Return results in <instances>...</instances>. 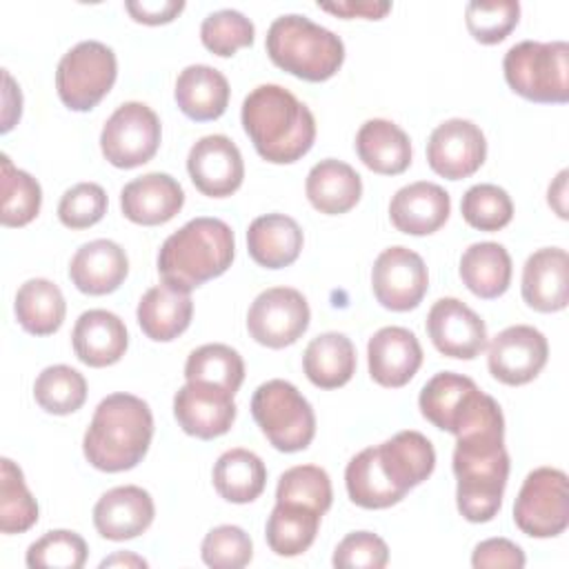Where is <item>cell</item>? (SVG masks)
Returning a JSON list of instances; mask_svg holds the SVG:
<instances>
[{
  "instance_id": "74e56055",
  "label": "cell",
  "mask_w": 569,
  "mask_h": 569,
  "mask_svg": "<svg viewBox=\"0 0 569 569\" xmlns=\"http://www.w3.org/2000/svg\"><path fill=\"white\" fill-rule=\"evenodd\" d=\"M184 378L187 382H207L236 396L244 380V362L242 356L229 345H202L189 353Z\"/></svg>"
},
{
  "instance_id": "8d00e7d4",
  "label": "cell",
  "mask_w": 569,
  "mask_h": 569,
  "mask_svg": "<svg viewBox=\"0 0 569 569\" xmlns=\"http://www.w3.org/2000/svg\"><path fill=\"white\" fill-rule=\"evenodd\" d=\"M320 513L291 502H276L273 511L267 518V545L276 556L293 558L305 553L318 533Z\"/></svg>"
},
{
  "instance_id": "7c38bea8",
  "label": "cell",
  "mask_w": 569,
  "mask_h": 569,
  "mask_svg": "<svg viewBox=\"0 0 569 569\" xmlns=\"http://www.w3.org/2000/svg\"><path fill=\"white\" fill-rule=\"evenodd\" d=\"M311 311L305 296L291 287H271L256 296L247 311L249 336L269 349L293 345L309 327Z\"/></svg>"
},
{
  "instance_id": "52a82bcc",
  "label": "cell",
  "mask_w": 569,
  "mask_h": 569,
  "mask_svg": "<svg viewBox=\"0 0 569 569\" xmlns=\"http://www.w3.org/2000/svg\"><path fill=\"white\" fill-rule=\"evenodd\" d=\"M418 407L433 427L460 436L482 422L502 416L500 405L478 385L456 371L436 373L420 391Z\"/></svg>"
},
{
  "instance_id": "2e32d148",
  "label": "cell",
  "mask_w": 569,
  "mask_h": 569,
  "mask_svg": "<svg viewBox=\"0 0 569 569\" xmlns=\"http://www.w3.org/2000/svg\"><path fill=\"white\" fill-rule=\"evenodd\" d=\"M427 333L433 347L458 360H473L487 349V325L458 298H440L427 313Z\"/></svg>"
},
{
  "instance_id": "e0dca14e",
  "label": "cell",
  "mask_w": 569,
  "mask_h": 569,
  "mask_svg": "<svg viewBox=\"0 0 569 569\" xmlns=\"http://www.w3.org/2000/svg\"><path fill=\"white\" fill-rule=\"evenodd\" d=\"M187 171L200 193L209 198H227L240 189L244 162L231 138L211 133L193 142L189 149Z\"/></svg>"
},
{
  "instance_id": "816d5d0a",
  "label": "cell",
  "mask_w": 569,
  "mask_h": 569,
  "mask_svg": "<svg viewBox=\"0 0 569 569\" xmlns=\"http://www.w3.org/2000/svg\"><path fill=\"white\" fill-rule=\"evenodd\" d=\"M124 9L136 22L142 24H167L184 9L182 0H142V2H124Z\"/></svg>"
},
{
  "instance_id": "7a4b0ae2",
  "label": "cell",
  "mask_w": 569,
  "mask_h": 569,
  "mask_svg": "<svg viewBox=\"0 0 569 569\" xmlns=\"http://www.w3.org/2000/svg\"><path fill=\"white\" fill-rule=\"evenodd\" d=\"M242 127L260 158L273 164L300 160L316 140V118L280 84H258L242 102Z\"/></svg>"
},
{
  "instance_id": "bcb514c9",
  "label": "cell",
  "mask_w": 569,
  "mask_h": 569,
  "mask_svg": "<svg viewBox=\"0 0 569 569\" xmlns=\"http://www.w3.org/2000/svg\"><path fill=\"white\" fill-rule=\"evenodd\" d=\"M253 36H256L253 22L236 9L213 11L200 24L202 44L220 58H229L238 49L251 47Z\"/></svg>"
},
{
  "instance_id": "f546056e",
  "label": "cell",
  "mask_w": 569,
  "mask_h": 569,
  "mask_svg": "<svg viewBox=\"0 0 569 569\" xmlns=\"http://www.w3.org/2000/svg\"><path fill=\"white\" fill-rule=\"evenodd\" d=\"M229 93L227 78L209 64L184 67L173 89L180 111L196 122L220 118L227 111Z\"/></svg>"
},
{
  "instance_id": "f6af8a7d",
  "label": "cell",
  "mask_w": 569,
  "mask_h": 569,
  "mask_svg": "<svg viewBox=\"0 0 569 569\" xmlns=\"http://www.w3.org/2000/svg\"><path fill=\"white\" fill-rule=\"evenodd\" d=\"M87 542L80 533L69 529L47 531L29 545L27 567L31 569H80L87 562Z\"/></svg>"
},
{
  "instance_id": "8992f818",
  "label": "cell",
  "mask_w": 569,
  "mask_h": 569,
  "mask_svg": "<svg viewBox=\"0 0 569 569\" xmlns=\"http://www.w3.org/2000/svg\"><path fill=\"white\" fill-rule=\"evenodd\" d=\"M505 80L525 100L556 102L569 100V44L565 40L513 44L502 60Z\"/></svg>"
},
{
  "instance_id": "f1b7e54d",
  "label": "cell",
  "mask_w": 569,
  "mask_h": 569,
  "mask_svg": "<svg viewBox=\"0 0 569 569\" xmlns=\"http://www.w3.org/2000/svg\"><path fill=\"white\" fill-rule=\"evenodd\" d=\"M193 302L189 291L176 289L167 282L151 287L138 302L136 318L142 333L156 342L178 338L191 322Z\"/></svg>"
},
{
  "instance_id": "836d02e7",
  "label": "cell",
  "mask_w": 569,
  "mask_h": 569,
  "mask_svg": "<svg viewBox=\"0 0 569 569\" xmlns=\"http://www.w3.org/2000/svg\"><path fill=\"white\" fill-rule=\"evenodd\" d=\"M20 327L31 336H51L62 327L67 302L60 287L47 278H31L20 284L13 302Z\"/></svg>"
},
{
  "instance_id": "d6a6232c",
  "label": "cell",
  "mask_w": 569,
  "mask_h": 569,
  "mask_svg": "<svg viewBox=\"0 0 569 569\" xmlns=\"http://www.w3.org/2000/svg\"><path fill=\"white\" fill-rule=\"evenodd\" d=\"M465 287L485 300L502 296L511 284V256L500 242H473L460 256Z\"/></svg>"
},
{
  "instance_id": "4fadbf2b",
  "label": "cell",
  "mask_w": 569,
  "mask_h": 569,
  "mask_svg": "<svg viewBox=\"0 0 569 569\" xmlns=\"http://www.w3.org/2000/svg\"><path fill=\"white\" fill-rule=\"evenodd\" d=\"M371 289L385 309H416L429 289L427 264L416 251L407 247H389L376 258L371 267Z\"/></svg>"
},
{
  "instance_id": "8fae6325",
  "label": "cell",
  "mask_w": 569,
  "mask_h": 569,
  "mask_svg": "<svg viewBox=\"0 0 569 569\" xmlns=\"http://www.w3.org/2000/svg\"><path fill=\"white\" fill-rule=\"evenodd\" d=\"M162 138L160 118L144 102L120 104L100 131V149L107 162L118 169H133L149 162Z\"/></svg>"
},
{
  "instance_id": "3957f363",
  "label": "cell",
  "mask_w": 569,
  "mask_h": 569,
  "mask_svg": "<svg viewBox=\"0 0 569 569\" xmlns=\"http://www.w3.org/2000/svg\"><path fill=\"white\" fill-rule=\"evenodd\" d=\"M151 438L149 405L133 393H111L93 411L82 438V453L91 467L118 473L133 469L147 456Z\"/></svg>"
},
{
  "instance_id": "277c9868",
  "label": "cell",
  "mask_w": 569,
  "mask_h": 569,
  "mask_svg": "<svg viewBox=\"0 0 569 569\" xmlns=\"http://www.w3.org/2000/svg\"><path fill=\"white\" fill-rule=\"evenodd\" d=\"M236 240L231 227L220 218L200 216L171 233L158 251L162 282L191 291L222 276L233 260Z\"/></svg>"
},
{
  "instance_id": "d4e9b609",
  "label": "cell",
  "mask_w": 569,
  "mask_h": 569,
  "mask_svg": "<svg viewBox=\"0 0 569 569\" xmlns=\"http://www.w3.org/2000/svg\"><path fill=\"white\" fill-rule=\"evenodd\" d=\"M71 342L82 365L100 369L116 365L124 356L129 336L124 322L116 313L107 309H89L76 320Z\"/></svg>"
},
{
  "instance_id": "4dcf8cb0",
  "label": "cell",
  "mask_w": 569,
  "mask_h": 569,
  "mask_svg": "<svg viewBox=\"0 0 569 569\" xmlns=\"http://www.w3.org/2000/svg\"><path fill=\"white\" fill-rule=\"evenodd\" d=\"M356 151L367 169L382 176H398L411 164V140L396 122L385 118L367 120L356 133Z\"/></svg>"
},
{
  "instance_id": "ee69618b",
  "label": "cell",
  "mask_w": 569,
  "mask_h": 569,
  "mask_svg": "<svg viewBox=\"0 0 569 569\" xmlns=\"http://www.w3.org/2000/svg\"><path fill=\"white\" fill-rule=\"evenodd\" d=\"M520 20L516 0H473L465 7V22L480 44L502 42Z\"/></svg>"
},
{
  "instance_id": "ac0fdd59",
  "label": "cell",
  "mask_w": 569,
  "mask_h": 569,
  "mask_svg": "<svg viewBox=\"0 0 569 569\" xmlns=\"http://www.w3.org/2000/svg\"><path fill=\"white\" fill-rule=\"evenodd\" d=\"M173 416L180 429L200 440L227 433L236 420L233 396L207 382H187L173 396Z\"/></svg>"
},
{
  "instance_id": "44dd1931",
  "label": "cell",
  "mask_w": 569,
  "mask_h": 569,
  "mask_svg": "<svg viewBox=\"0 0 569 569\" xmlns=\"http://www.w3.org/2000/svg\"><path fill=\"white\" fill-rule=\"evenodd\" d=\"M184 204V191L169 173H144L120 191V209L127 220L153 227L169 222Z\"/></svg>"
},
{
  "instance_id": "60d3db41",
  "label": "cell",
  "mask_w": 569,
  "mask_h": 569,
  "mask_svg": "<svg viewBox=\"0 0 569 569\" xmlns=\"http://www.w3.org/2000/svg\"><path fill=\"white\" fill-rule=\"evenodd\" d=\"M38 522V502L27 489L22 469L9 460H0V531L24 533Z\"/></svg>"
},
{
  "instance_id": "7dc6e473",
  "label": "cell",
  "mask_w": 569,
  "mask_h": 569,
  "mask_svg": "<svg viewBox=\"0 0 569 569\" xmlns=\"http://www.w3.org/2000/svg\"><path fill=\"white\" fill-rule=\"evenodd\" d=\"M202 562L213 569H240L253 558V542L242 527L220 525L213 527L200 547Z\"/></svg>"
},
{
  "instance_id": "9c48e42d",
  "label": "cell",
  "mask_w": 569,
  "mask_h": 569,
  "mask_svg": "<svg viewBox=\"0 0 569 569\" xmlns=\"http://www.w3.org/2000/svg\"><path fill=\"white\" fill-rule=\"evenodd\" d=\"M116 76L118 60L113 49L98 40H82L58 62V98L71 111H89L111 91Z\"/></svg>"
},
{
  "instance_id": "cb8c5ba5",
  "label": "cell",
  "mask_w": 569,
  "mask_h": 569,
  "mask_svg": "<svg viewBox=\"0 0 569 569\" xmlns=\"http://www.w3.org/2000/svg\"><path fill=\"white\" fill-rule=\"evenodd\" d=\"M129 273V258L124 249L107 238L82 244L71 262L69 278L78 291L87 296H104L116 291Z\"/></svg>"
},
{
  "instance_id": "30bf717a",
  "label": "cell",
  "mask_w": 569,
  "mask_h": 569,
  "mask_svg": "<svg viewBox=\"0 0 569 569\" xmlns=\"http://www.w3.org/2000/svg\"><path fill=\"white\" fill-rule=\"evenodd\" d=\"M516 527L531 538H556L569 525L567 473L538 467L527 473L513 502Z\"/></svg>"
},
{
  "instance_id": "ab89813d",
  "label": "cell",
  "mask_w": 569,
  "mask_h": 569,
  "mask_svg": "<svg viewBox=\"0 0 569 569\" xmlns=\"http://www.w3.org/2000/svg\"><path fill=\"white\" fill-rule=\"evenodd\" d=\"M0 167H2L0 222L4 227H24L40 213V204H42L40 182L31 173L13 167L7 153H2Z\"/></svg>"
},
{
  "instance_id": "11a10c76",
  "label": "cell",
  "mask_w": 569,
  "mask_h": 569,
  "mask_svg": "<svg viewBox=\"0 0 569 569\" xmlns=\"http://www.w3.org/2000/svg\"><path fill=\"white\" fill-rule=\"evenodd\" d=\"M100 567L102 569H107V567H147V560L136 556V553H131V551H118V553L104 558L100 562Z\"/></svg>"
},
{
  "instance_id": "9a60e30c",
  "label": "cell",
  "mask_w": 569,
  "mask_h": 569,
  "mask_svg": "<svg viewBox=\"0 0 569 569\" xmlns=\"http://www.w3.org/2000/svg\"><path fill=\"white\" fill-rule=\"evenodd\" d=\"M487 158V138L478 124L465 118L440 122L427 142L429 167L447 178L462 180L473 176Z\"/></svg>"
},
{
  "instance_id": "83f0119b",
  "label": "cell",
  "mask_w": 569,
  "mask_h": 569,
  "mask_svg": "<svg viewBox=\"0 0 569 569\" xmlns=\"http://www.w3.org/2000/svg\"><path fill=\"white\" fill-rule=\"evenodd\" d=\"M305 191L313 209L327 216H340L358 204L362 196V180L351 164L325 158L309 169Z\"/></svg>"
},
{
  "instance_id": "f5cc1de1",
  "label": "cell",
  "mask_w": 569,
  "mask_h": 569,
  "mask_svg": "<svg viewBox=\"0 0 569 569\" xmlns=\"http://www.w3.org/2000/svg\"><path fill=\"white\" fill-rule=\"evenodd\" d=\"M322 11L342 16V18H367V20H380L385 13L391 11V2H371V0H362V2H353V0H345V2H322L318 4Z\"/></svg>"
},
{
  "instance_id": "db71d44e",
  "label": "cell",
  "mask_w": 569,
  "mask_h": 569,
  "mask_svg": "<svg viewBox=\"0 0 569 569\" xmlns=\"http://www.w3.org/2000/svg\"><path fill=\"white\" fill-rule=\"evenodd\" d=\"M549 207L565 220L567 218V169H562L547 189Z\"/></svg>"
},
{
  "instance_id": "b9f144b4",
  "label": "cell",
  "mask_w": 569,
  "mask_h": 569,
  "mask_svg": "<svg viewBox=\"0 0 569 569\" xmlns=\"http://www.w3.org/2000/svg\"><path fill=\"white\" fill-rule=\"evenodd\" d=\"M333 491L329 473L316 465H296L287 469L276 487V502L302 505L320 516H325L331 507Z\"/></svg>"
},
{
  "instance_id": "d6986e66",
  "label": "cell",
  "mask_w": 569,
  "mask_h": 569,
  "mask_svg": "<svg viewBox=\"0 0 569 569\" xmlns=\"http://www.w3.org/2000/svg\"><path fill=\"white\" fill-rule=\"evenodd\" d=\"M369 376L387 389L405 387L422 365V347L413 331L405 327H382L367 345Z\"/></svg>"
},
{
  "instance_id": "1f68e13d",
  "label": "cell",
  "mask_w": 569,
  "mask_h": 569,
  "mask_svg": "<svg viewBox=\"0 0 569 569\" xmlns=\"http://www.w3.org/2000/svg\"><path fill=\"white\" fill-rule=\"evenodd\" d=\"M302 369L311 385L320 389H338L356 373V347L345 333H320L307 345Z\"/></svg>"
},
{
  "instance_id": "c3c4849f",
  "label": "cell",
  "mask_w": 569,
  "mask_h": 569,
  "mask_svg": "<svg viewBox=\"0 0 569 569\" xmlns=\"http://www.w3.org/2000/svg\"><path fill=\"white\" fill-rule=\"evenodd\" d=\"M107 213V193L96 182H78L58 202V218L69 229H89Z\"/></svg>"
},
{
  "instance_id": "f907efd6",
  "label": "cell",
  "mask_w": 569,
  "mask_h": 569,
  "mask_svg": "<svg viewBox=\"0 0 569 569\" xmlns=\"http://www.w3.org/2000/svg\"><path fill=\"white\" fill-rule=\"evenodd\" d=\"M525 562H527L525 551L509 538L482 540L476 545V549L471 553V565L476 569H489V567L520 569V567H525Z\"/></svg>"
},
{
  "instance_id": "5b68a950",
  "label": "cell",
  "mask_w": 569,
  "mask_h": 569,
  "mask_svg": "<svg viewBox=\"0 0 569 569\" xmlns=\"http://www.w3.org/2000/svg\"><path fill=\"white\" fill-rule=\"evenodd\" d=\"M264 47L276 67L307 82L329 80L345 62L340 36L300 13L276 18Z\"/></svg>"
},
{
  "instance_id": "d590c367",
  "label": "cell",
  "mask_w": 569,
  "mask_h": 569,
  "mask_svg": "<svg viewBox=\"0 0 569 569\" xmlns=\"http://www.w3.org/2000/svg\"><path fill=\"white\" fill-rule=\"evenodd\" d=\"M345 485L351 502L362 509H387L407 496L385 476L376 447L362 449L347 462Z\"/></svg>"
},
{
  "instance_id": "5bb4252c",
  "label": "cell",
  "mask_w": 569,
  "mask_h": 569,
  "mask_svg": "<svg viewBox=\"0 0 569 569\" xmlns=\"http://www.w3.org/2000/svg\"><path fill=\"white\" fill-rule=\"evenodd\" d=\"M549 358V345L542 331L529 325H513L493 336L487 353L489 373L509 387L531 382Z\"/></svg>"
},
{
  "instance_id": "7402d4cb",
  "label": "cell",
  "mask_w": 569,
  "mask_h": 569,
  "mask_svg": "<svg viewBox=\"0 0 569 569\" xmlns=\"http://www.w3.org/2000/svg\"><path fill=\"white\" fill-rule=\"evenodd\" d=\"M569 256L560 247L533 251L522 267V300L540 313L562 311L569 300Z\"/></svg>"
},
{
  "instance_id": "7bdbcfd3",
  "label": "cell",
  "mask_w": 569,
  "mask_h": 569,
  "mask_svg": "<svg viewBox=\"0 0 569 569\" xmlns=\"http://www.w3.org/2000/svg\"><path fill=\"white\" fill-rule=\"evenodd\" d=\"M465 222L480 231H500L513 218V202L509 193L491 182L473 184L460 200Z\"/></svg>"
},
{
  "instance_id": "4316f807",
  "label": "cell",
  "mask_w": 569,
  "mask_h": 569,
  "mask_svg": "<svg viewBox=\"0 0 569 569\" xmlns=\"http://www.w3.org/2000/svg\"><path fill=\"white\" fill-rule=\"evenodd\" d=\"M302 242L300 224L284 213L260 216L247 229V251L264 269H282L296 262Z\"/></svg>"
},
{
  "instance_id": "484cf974",
  "label": "cell",
  "mask_w": 569,
  "mask_h": 569,
  "mask_svg": "<svg viewBox=\"0 0 569 569\" xmlns=\"http://www.w3.org/2000/svg\"><path fill=\"white\" fill-rule=\"evenodd\" d=\"M376 449L385 476L405 493L425 482L436 467V451L431 440L413 429L398 431Z\"/></svg>"
},
{
  "instance_id": "603a6c76",
  "label": "cell",
  "mask_w": 569,
  "mask_h": 569,
  "mask_svg": "<svg viewBox=\"0 0 569 569\" xmlns=\"http://www.w3.org/2000/svg\"><path fill=\"white\" fill-rule=\"evenodd\" d=\"M451 213L449 193L427 180L400 187L389 202L391 224L409 236H429L438 231Z\"/></svg>"
},
{
  "instance_id": "e575fe53",
  "label": "cell",
  "mask_w": 569,
  "mask_h": 569,
  "mask_svg": "<svg viewBox=\"0 0 569 569\" xmlns=\"http://www.w3.org/2000/svg\"><path fill=\"white\" fill-rule=\"evenodd\" d=\"M213 487L227 502H253L267 485V469L260 456L236 447L224 451L213 465Z\"/></svg>"
},
{
  "instance_id": "ffe728a7",
  "label": "cell",
  "mask_w": 569,
  "mask_h": 569,
  "mask_svg": "<svg viewBox=\"0 0 569 569\" xmlns=\"http://www.w3.org/2000/svg\"><path fill=\"white\" fill-rule=\"evenodd\" d=\"M156 507L147 489L136 485L113 487L102 493L93 507L96 531L113 542L131 540L149 529Z\"/></svg>"
},
{
  "instance_id": "6da1fadb",
  "label": "cell",
  "mask_w": 569,
  "mask_h": 569,
  "mask_svg": "<svg viewBox=\"0 0 569 569\" xmlns=\"http://www.w3.org/2000/svg\"><path fill=\"white\" fill-rule=\"evenodd\" d=\"M453 473L458 478L456 505L465 520L489 522L502 507L509 478L505 449V418L456 436Z\"/></svg>"
},
{
  "instance_id": "ba28073f",
  "label": "cell",
  "mask_w": 569,
  "mask_h": 569,
  "mask_svg": "<svg viewBox=\"0 0 569 569\" xmlns=\"http://www.w3.org/2000/svg\"><path fill=\"white\" fill-rule=\"evenodd\" d=\"M251 416L264 438L284 453L307 449L316 436V413L309 400L280 378L267 380L253 391Z\"/></svg>"
},
{
  "instance_id": "681fc988",
  "label": "cell",
  "mask_w": 569,
  "mask_h": 569,
  "mask_svg": "<svg viewBox=\"0 0 569 569\" xmlns=\"http://www.w3.org/2000/svg\"><path fill=\"white\" fill-rule=\"evenodd\" d=\"M338 569H382L389 562L387 542L371 531L347 533L331 558Z\"/></svg>"
},
{
  "instance_id": "f35d334b",
  "label": "cell",
  "mask_w": 569,
  "mask_h": 569,
  "mask_svg": "<svg viewBox=\"0 0 569 569\" xmlns=\"http://www.w3.org/2000/svg\"><path fill=\"white\" fill-rule=\"evenodd\" d=\"M33 398L47 413L67 416L84 405L87 380L69 365H51L38 373L33 382Z\"/></svg>"
}]
</instances>
